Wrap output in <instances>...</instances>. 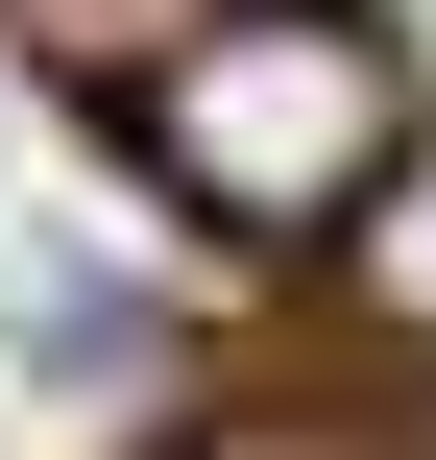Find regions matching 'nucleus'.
I'll return each mask as SVG.
<instances>
[{"label":"nucleus","instance_id":"1","mask_svg":"<svg viewBox=\"0 0 436 460\" xmlns=\"http://www.w3.org/2000/svg\"><path fill=\"white\" fill-rule=\"evenodd\" d=\"M146 170L218 243H364V194L413 170V49L388 0H218L146 73Z\"/></svg>","mask_w":436,"mask_h":460},{"label":"nucleus","instance_id":"2","mask_svg":"<svg viewBox=\"0 0 436 460\" xmlns=\"http://www.w3.org/2000/svg\"><path fill=\"white\" fill-rule=\"evenodd\" d=\"M340 267H364V315H388V340L436 364V121H413V170L364 194V243H340Z\"/></svg>","mask_w":436,"mask_h":460},{"label":"nucleus","instance_id":"3","mask_svg":"<svg viewBox=\"0 0 436 460\" xmlns=\"http://www.w3.org/2000/svg\"><path fill=\"white\" fill-rule=\"evenodd\" d=\"M388 24H413V49H436V0H388Z\"/></svg>","mask_w":436,"mask_h":460}]
</instances>
